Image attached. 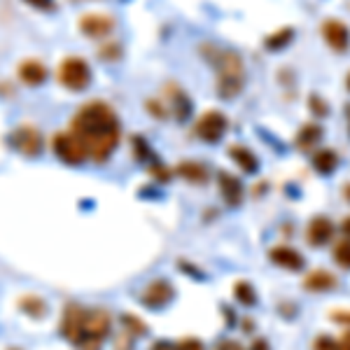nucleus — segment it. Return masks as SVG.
I'll list each match as a JSON object with an SVG mask.
<instances>
[{
  "instance_id": "27",
  "label": "nucleus",
  "mask_w": 350,
  "mask_h": 350,
  "mask_svg": "<svg viewBox=\"0 0 350 350\" xmlns=\"http://www.w3.org/2000/svg\"><path fill=\"white\" fill-rule=\"evenodd\" d=\"M315 350H341V346H338L332 336H320L318 341H315Z\"/></svg>"
},
{
  "instance_id": "30",
  "label": "nucleus",
  "mask_w": 350,
  "mask_h": 350,
  "mask_svg": "<svg viewBox=\"0 0 350 350\" xmlns=\"http://www.w3.org/2000/svg\"><path fill=\"white\" fill-rule=\"evenodd\" d=\"M28 5H33V8L38 10H49V5H52V0H26Z\"/></svg>"
},
{
  "instance_id": "13",
  "label": "nucleus",
  "mask_w": 350,
  "mask_h": 350,
  "mask_svg": "<svg viewBox=\"0 0 350 350\" xmlns=\"http://www.w3.org/2000/svg\"><path fill=\"white\" fill-rule=\"evenodd\" d=\"M217 185H219V191H222V199L229 203V206H239L243 201V185L239 178H234L231 173L222 171L217 178Z\"/></svg>"
},
{
  "instance_id": "2",
  "label": "nucleus",
  "mask_w": 350,
  "mask_h": 350,
  "mask_svg": "<svg viewBox=\"0 0 350 350\" xmlns=\"http://www.w3.org/2000/svg\"><path fill=\"white\" fill-rule=\"evenodd\" d=\"M110 325L112 318L105 308L87 310L77 304H68L61 320V334L80 350H100L110 334Z\"/></svg>"
},
{
  "instance_id": "20",
  "label": "nucleus",
  "mask_w": 350,
  "mask_h": 350,
  "mask_svg": "<svg viewBox=\"0 0 350 350\" xmlns=\"http://www.w3.org/2000/svg\"><path fill=\"white\" fill-rule=\"evenodd\" d=\"M313 166H315V171L318 173H332V171H336V166H338V157H336V152H332V150H320V152H315L313 154Z\"/></svg>"
},
{
  "instance_id": "5",
  "label": "nucleus",
  "mask_w": 350,
  "mask_h": 350,
  "mask_svg": "<svg viewBox=\"0 0 350 350\" xmlns=\"http://www.w3.org/2000/svg\"><path fill=\"white\" fill-rule=\"evenodd\" d=\"M52 148L56 152V157H59L64 163H70V166H80V163L89 157L87 150H84V145L80 143V138H77L72 131L56 133L52 140Z\"/></svg>"
},
{
  "instance_id": "12",
  "label": "nucleus",
  "mask_w": 350,
  "mask_h": 350,
  "mask_svg": "<svg viewBox=\"0 0 350 350\" xmlns=\"http://www.w3.org/2000/svg\"><path fill=\"white\" fill-rule=\"evenodd\" d=\"M271 262H275L278 267H283L285 271H301L304 269V257L299 255L295 247H287V245H278L269 252Z\"/></svg>"
},
{
  "instance_id": "9",
  "label": "nucleus",
  "mask_w": 350,
  "mask_h": 350,
  "mask_svg": "<svg viewBox=\"0 0 350 350\" xmlns=\"http://www.w3.org/2000/svg\"><path fill=\"white\" fill-rule=\"evenodd\" d=\"M323 38L334 52H346L350 47V31L343 21L338 19H327L323 24Z\"/></svg>"
},
{
  "instance_id": "23",
  "label": "nucleus",
  "mask_w": 350,
  "mask_h": 350,
  "mask_svg": "<svg viewBox=\"0 0 350 350\" xmlns=\"http://www.w3.org/2000/svg\"><path fill=\"white\" fill-rule=\"evenodd\" d=\"M295 38V31L292 28H280L278 33H273V36H269L267 38V49H283L285 44H290V40Z\"/></svg>"
},
{
  "instance_id": "32",
  "label": "nucleus",
  "mask_w": 350,
  "mask_h": 350,
  "mask_svg": "<svg viewBox=\"0 0 350 350\" xmlns=\"http://www.w3.org/2000/svg\"><path fill=\"white\" fill-rule=\"evenodd\" d=\"M338 346H341V350H350V332L341 338V343H338Z\"/></svg>"
},
{
  "instance_id": "21",
  "label": "nucleus",
  "mask_w": 350,
  "mask_h": 350,
  "mask_svg": "<svg viewBox=\"0 0 350 350\" xmlns=\"http://www.w3.org/2000/svg\"><path fill=\"white\" fill-rule=\"evenodd\" d=\"M19 308L24 310V313L33 315V318H44V315H47V306H44V301L40 297H33V295L21 297Z\"/></svg>"
},
{
  "instance_id": "4",
  "label": "nucleus",
  "mask_w": 350,
  "mask_h": 350,
  "mask_svg": "<svg viewBox=\"0 0 350 350\" xmlns=\"http://www.w3.org/2000/svg\"><path fill=\"white\" fill-rule=\"evenodd\" d=\"M59 82L70 92H82L92 84V68L80 56H68L59 66Z\"/></svg>"
},
{
  "instance_id": "18",
  "label": "nucleus",
  "mask_w": 350,
  "mask_h": 350,
  "mask_svg": "<svg viewBox=\"0 0 350 350\" xmlns=\"http://www.w3.org/2000/svg\"><path fill=\"white\" fill-rule=\"evenodd\" d=\"M168 94H171V110H173V115L178 117L180 122H185L189 117V112H191V103H189V98L185 96L183 92H180L178 87H171L168 89Z\"/></svg>"
},
{
  "instance_id": "34",
  "label": "nucleus",
  "mask_w": 350,
  "mask_h": 350,
  "mask_svg": "<svg viewBox=\"0 0 350 350\" xmlns=\"http://www.w3.org/2000/svg\"><path fill=\"white\" fill-rule=\"evenodd\" d=\"M336 320H350V315H334Z\"/></svg>"
},
{
  "instance_id": "8",
  "label": "nucleus",
  "mask_w": 350,
  "mask_h": 350,
  "mask_svg": "<svg viewBox=\"0 0 350 350\" xmlns=\"http://www.w3.org/2000/svg\"><path fill=\"white\" fill-rule=\"evenodd\" d=\"M12 145L24 157H38L42 152V135L33 126H19L12 133Z\"/></svg>"
},
{
  "instance_id": "19",
  "label": "nucleus",
  "mask_w": 350,
  "mask_h": 350,
  "mask_svg": "<svg viewBox=\"0 0 350 350\" xmlns=\"http://www.w3.org/2000/svg\"><path fill=\"white\" fill-rule=\"evenodd\" d=\"M320 138H323V126L320 124H306L297 135V145L301 150H310L315 143H320Z\"/></svg>"
},
{
  "instance_id": "25",
  "label": "nucleus",
  "mask_w": 350,
  "mask_h": 350,
  "mask_svg": "<svg viewBox=\"0 0 350 350\" xmlns=\"http://www.w3.org/2000/svg\"><path fill=\"white\" fill-rule=\"evenodd\" d=\"M122 323H124V329L133 332V334H148V327L140 323V320L135 318V315H124Z\"/></svg>"
},
{
  "instance_id": "33",
  "label": "nucleus",
  "mask_w": 350,
  "mask_h": 350,
  "mask_svg": "<svg viewBox=\"0 0 350 350\" xmlns=\"http://www.w3.org/2000/svg\"><path fill=\"white\" fill-rule=\"evenodd\" d=\"M341 231H343V234H346L348 239H350V217H346V219H343V224H341Z\"/></svg>"
},
{
  "instance_id": "11",
  "label": "nucleus",
  "mask_w": 350,
  "mask_h": 350,
  "mask_svg": "<svg viewBox=\"0 0 350 350\" xmlns=\"http://www.w3.org/2000/svg\"><path fill=\"white\" fill-rule=\"evenodd\" d=\"M332 236H334V224L329 222L327 217H315L308 222V229H306V241L310 245L315 247H323L327 243L332 241Z\"/></svg>"
},
{
  "instance_id": "28",
  "label": "nucleus",
  "mask_w": 350,
  "mask_h": 350,
  "mask_svg": "<svg viewBox=\"0 0 350 350\" xmlns=\"http://www.w3.org/2000/svg\"><path fill=\"white\" fill-rule=\"evenodd\" d=\"M215 350H243V346L239 341H234V338H224V341H219Z\"/></svg>"
},
{
  "instance_id": "26",
  "label": "nucleus",
  "mask_w": 350,
  "mask_h": 350,
  "mask_svg": "<svg viewBox=\"0 0 350 350\" xmlns=\"http://www.w3.org/2000/svg\"><path fill=\"white\" fill-rule=\"evenodd\" d=\"M175 350H206V346L199 341V338H183V341L175 343Z\"/></svg>"
},
{
  "instance_id": "6",
  "label": "nucleus",
  "mask_w": 350,
  "mask_h": 350,
  "mask_svg": "<svg viewBox=\"0 0 350 350\" xmlns=\"http://www.w3.org/2000/svg\"><path fill=\"white\" fill-rule=\"evenodd\" d=\"M227 117L217 110H208L206 115H201V120L196 122V135L206 143H217L222 140V135L227 133Z\"/></svg>"
},
{
  "instance_id": "1",
  "label": "nucleus",
  "mask_w": 350,
  "mask_h": 350,
  "mask_svg": "<svg viewBox=\"0 0 350 350\" xmlns=\"http://www.w3.org/2000/svg\"><path fill=\"white\" fill-rule=\"evenodd\" d=\"M70 131L80 138L94 161H105L120 143V120L108 103L92 100L82 105L70 122Z\"/></svg>"
},
{
  "instance_id": "7",
  "label": "nucleus",
  "mask_w": 350,
  "mask_h": 350,
  "mask_svg": "<svg viewBox=\"0 0 350 350\" xmlns=\"http://www.w3.org/2000/svg\"><path fill=\"white\" fill-rule=\"evenodd\" d=\"M175 292H173V285L168 280H152V283L145 287V292L140 295V301L145 304L148 308L157 310V308H163L173 301Z\"/></svg>"
},
{
  "instance_id": "29",
  "label": "nucleus",
  "mask_w": 350,
  "mask_h": 350,
  "mask_svg": "<svg viewBox=\"0 0 350 350\" xmlns=\"http://www.w3.org/2000/svg\"><path fill=\"white\" fill-rule=\"evenodd\" d=\"M250 350H271V348H269L267 338H255V341H252V346H250Z\"/></svg>"
},
{
  "instance_id": "15",
  "label": "nucleus",
  "mask_w": 350,
  "mask_h": 350,
  "mask_svg": "<svg viewBox=\"0 0 350 350\" xmlns=\"http://www.w3.org/2000/svg\"><path fill=\"white\" fill-rule=\"evenodd\" d=\"M19 77L21 82L31 84V87H40V84L47 80V68H44L40 61H24L19 66Z\"/></svg>"
},
{
  "instance_id": "16",
  "label": "nucleus",
  "mask_w": 350,
  "mask_h": 350,
  "mask_svg": "<svg viewBox=\"0 0 350 350\" xmlns=\"http://www.w3.org/2000/svg\"><path fill=\"white\" fill-rule=\"evenodd\" d=\"M229 157L234 159V163H239V168H241V171H245V173H255L259 168L257 157L252 154L247 148H243V145H234V148L229 150Z\"/></svg>"
},
{
  "instance_id": "35",
  "label": "nucleus",
  "mask_w": 350,
  "mask_h": 350,
  "mask_svg": "<svg viewBox=\"0 0 350 350\" xmlns=\"http://www.w3.org/2000/svg\"><path fill=\"white\" fill-rule=\"evenodd\" d=\"M346 196H348V199H350V185H346Z\"/></svg>"
},
{
  "instance_id": "17",
  "label": "nucleus",
  "mask_w": 350,
  "mask_h": 350,
  "mask_svg": "<svg viewBox=\"0 0 350 350\" xmlns=\"http://www.w3.org/2000/svg\"><path fill=\"white\" fill-rule=\"evenodd\" d=\"M178 175L185 180H189V183H194V185L208 183V171H206V166H201L199 161H183L178 166Z\"/></svg>"
},
{
  "instance_id": "37",
  "label": "nucleus",
  "mask_w": 350,
  "mask_h": 350,
  "mask_svg": "<svg viewBox=\"0 0 350 350\" xmlns=\"http://www.w3.org/2000/svg\"><path fill=\"white\" fill-rule=\"evenodd\" d=\"M10 350H19V348H10Z\"/></svg>"
},
{
  "instance_id": "14",
  "label": "nucleus",
  "mask_w": 350,
  "mask_h": 350,
  "mask_svg": "<svg viewBox=\"0 0 350 350\" xmlns=\"http://www.w3.org/2000/svg\"><path fill=\"white\" fill-rule=\"evenodd\" d=\"M336 275H332L329 271H313V273L306 275V280H304V287H306L308 292H329L336 287Z\"/></svg>"
},
{
  "instance_id": "3",
  "label": "nucleus",
  "mask_w": 350,
  "mask_h": 350,
  "mask_svg": "<svg viewBox=\"0 0 350 350\" xmlns=\"http://www.w3.org/2000/svg\"><path fill=\"white\" fill-rule=\"evenodd\" d=\"M208 59L217 70V92L224 98H234L241 94L243 82H245V68L239 54L229 49H208Z\"/></svg>"
},
{
  "instance_id": "36",
  "label": "nucleus",
  "mask_w": 350,
  "mask_h": 350,
  "mask_svg": "<svg viewBox=\"0 0 350 350\" xmlns=\"http://www.w3.org/2000/svg\"><path fill=\"white\" fill-rule=\"evenodd\" d=\"M348 89H350V75H348Z\"/></svg>"
},
{
  "instance_id": "22",
  "label": "nucleus",
  "mask_w": 350,
  "mask_h": 350,
  "mask_svg": "<svg viewBox=\"0 0 350 350\" xmlns=\"http://www.w3.org/2000/svg\"><path fill=\"white\" fill-rule=\"evenodd\" d=\"M234 297L239 299V304H243V306H255L257 304V292L252 290V285L245 283V280L234 285Z\"/></svg>"
},
{
  "instance_id": "31",
  "label": "nucleus",
  "mask_w": 350,
  "mask_h": 350,
  "mask_svg": "<svg viewBox=\"0 0 350 350\" xmlns=\"http://www.w3.org/2000/svg\"><path fill=\"white\" fill-rule=\"evenodd\" d=\"M152 350H175V343H171V341H157Z\"/></svg>"
},
{
  "instance_id": "24",
  "label": "nucleus",
  "mask_w": 350,
  "mask_h": 350,
  "mask_svg": "<svg viewBox=\"0 0 350 350\" xmlns=\"http://www.w3.org/2000/svg\"><path fill=\"white\" fill-rule=\"evenodd\" d=\"M334 259L341 264L343 269H350V241L338 243V245L334 247Z\"/></svg>"
},
{
  "instance_id": "10",
  "label": "nucleus",
  "mask_w": 350,
  "mask_h": 350,
  "mask_svg": "<svg viewBox=\"0 0 350 350\" xmlns=\"http://www.w3.org/2000/svg\"><path fill=\"white\" fill-rule=\"evenodd\" d=\"M112 28H115V19L108 14H84L80 19V31L84 36L89 38H105L112 33Z\"/></svg>"
}]
</instances>
